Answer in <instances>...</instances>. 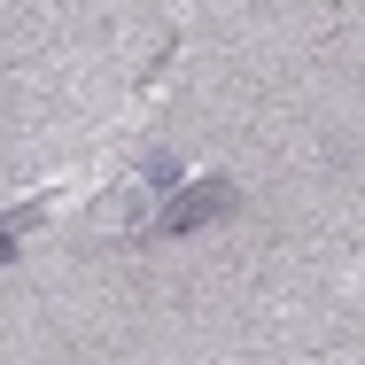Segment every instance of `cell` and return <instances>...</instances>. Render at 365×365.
I'll return each instance as SVG.
<instances>
[{
	"mask_svg": "<svg viewBox=\"0 0 365 365\" xmlns=\"http://www.w3.org/2000/svg\"><path fill=\"white\" fill-rule=\"evenodd\" d=\"M241 210V187L233 179H202V187H179L171 202H163V218H155V241H187V233H202V225H218Z\"/></svg>",
	"mask_w": 365,
	"mask_h": 365,
	"instance_id": "cell-1",
	"label": "cell"
},
{
	"mask_svg": "<svg viewBox=\"0 0 365 365\" xmlns=\"http://www.w3.org/2000/svg\"><path fill=\"white\" fill-rule=\"evenodd\" d=\"M148 187H155V195H179V155L155 148V155H148Z\"/></svg>",
	"mask_w": 365,
	"mask_h": 365,
	"instance_id": "cell-2",
	"label": "cell"
}]
</instances>
